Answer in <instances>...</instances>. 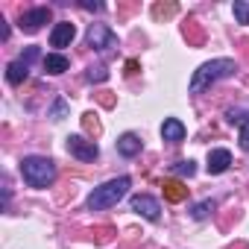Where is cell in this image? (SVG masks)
<instances>
[{"label": "cell", "mask_w": 249, "mask_h": 249, "mask_svg": "<svg viewBox=\"0 0 249 249\" xmlns=\"http://www.w3.org/2000/svg\"><path fill=\"white\" fill-rule=\"evenodd\" d=\"M135 71H138V62H135V59H129V62H126V73H135Z\"/></svg>", "instance_id": "26"}, {"label": "cell", "mask_w": 249, "mask_h": 249, "mask_svg": "<svg viewBox=\"0 0 249 249\" xmlns=\"http://www.w3.org/2000/svg\"><path fill=\"white\" fill-rule=\"evenodd\" d=\"M85 41H88V47H94L97 53H106V50L117 47V36H114L106 24H91V27H88Z\"/></svg>", "instance_id": "4"}, {"label": "cell", "mask_w": 249, "mask_h": 249, "mask_svg": "<svg viewBox=\"0 0 249 249\" xmlns=\"http://www.w3.org/2000/svg\"><path fill=\"white\" fill-rule=\"evenodd\" d=\"M85 76H88V82H106V79H108V71H106L103 65H97V68H88Z\"/></svg>", "instance_id": "21"}, {"label": "cell", "mask_w": 249, "mask_h": 249, "mask_svg": "<svg viewBox=\"0 0 249 249\" xmlns=\"http://www.w3.org/2000/svg\"><path fill=\"white\" fill-rule=\"evenodd\" d=\"M73 38H76V27H73L71 21H59V24L53 27V33H50V47H56V50L71 47Z\"/></svg>", "instance_id": "7"}, {"label": "cell", "mask_w": 249, "mask_h": 249, "mask_svg": "<svg viewBox=\"0 0 249 249\" xmlns=\"http://www.w3.org/2000/svg\"><path fill=\"white\" fill-rule=\"evenodd\" d=\"M176 12H179L176 3H156V6H153V18H159V21H161V18H173Z\"/></svg>", "instance_id": "17"}, {"label": "cell", "mask_w": 249, "mask_h": 249, "mask_svg": "<svg viewBox=\"0 0 249 249\" xmlns=\"http://www.w3.org/2000/svg\"><path fill=\"white\" fill-rule=\"evenodd\" d=\"M82 129H85L88 135H100V132H103V126H100V120H97L94 111H85V114H82Z\"/></svg>", "instance_id": "15"}, {"label": "cell", "mask_w": 249, "mask_h": 249, "mask_svg": "<svg viewBox=\"0 0 249 249\" xmlns=\"http://www.w3.org/2000/svg\"><path fill=\"white\" fill-rule=\"evenodd\" d=\"M65 111H68V103H65V97H59V100L53 103V108H50V117H53V120H62Z\"/></svg>", "instance_id": "22"}, {"label": "cell", "mask_w": 249, "mask_h": 249, "mask_svg": "<svg viewBox=\"0 0 249 249\" xmlns=\"http://www.w3.org/2000/svg\"><path fill=\"white\" fill-rule=\"evenodd\" d=\"M50 21V9L47 6H38V9H30V12H24L21 15V30H27V33H36L41 24H47Z\"/></svg>", "instance_id": "8"}, {"label": "cell", "mask_w": 249, "mask_h": 249, "mask_svg": "<svg viewBox=\"0 0 249 249\" xmlns=\"http://www.w3.org/2000/svg\"><path fill=\"white\" fill-rule=\"evenodd\" d=\"M100 103H103V106H114V97H111V94H100Z\"/></svg>", "instance_id": "25"}, {"label": "cell", "mask_w": 249, "mask_h": 249, "mask_svg": "<svg viewBox=\"0 0 249 249\" xmlns=\"http://www.w3.org/2000/svg\"><path fill=\"white\" fill-rule=\"evenodd\" d=\"M129 188H132V179H129V176L108 179L106 185L94 188V194L88 196V208H91V211H106V208L117 205L123 196H126V194H129Z\"/></svg>", "instance_id": "1"}, {"label": "cell", "mask_w": 249, "mask_h": 249, "mask_svg": "<svg viewBox=\"0 0 249 249\" xmlns=\"http://www.w3.org/2000/svg\"><path fill=\"white\" fill-rule=\"evenodd\" d=\"M41 65H44L47 73H65V71L71 68V59L62 56V53H47V56L41 59Z\"/></svg>", "instance_id": "12"}, {"label": "cell", "mask_w": 249, "mask_h": 249, "mask_svg": "<svg viewBox=\"0 0 249 249\" xmlns=\"http://www.w3.org/2000/svg\"><path fill=\"white\" fill-rule=\"evenodd\" d=\"M240 147H243V150H249V120L240 126Z\"/></svg>", "instance_id": "24"}, {"label": "cell", "mask_w": 249, "mask_h": 249, "mask_svg": "<svg viewBox=\"0 0 249 249\" xmlns=\"http://www.w3.org/2000/svg\"><path fill=\"white\" fill-rule=\"evenodd\" d=\"M141 150H144V144H141V138L135 132H126V135L117 138V153L123 159H135V156H141Z\"/></svg>", "instance_id": "9"}, {"label": "cell", "mask_w": 249, "mask_h": 249, "mask_svg": "<svg viewBox=\"0 0 249 249\" xmlns=\"http://www.w3.org/2000/svg\"><path fill=\"white\" fill-rule=\"evenodd\" d=\"M226 117H229V123H237V126H243V123L249 120V114H246V111H234V108H231Z\"/></svg>", "instance_id": "23"}, {"label": "cell", "mask_w": 249, "mask_h": 249, "mask_svg": "<svg viewBox=\"0 0 249 249\" xmlns=\"http://www.w3.org/2000/svg\"><path fill=\"white\" fill-rule=\"evenodd\" d=\"M27 76H30V65H27V62H21V59H18V62H12V65L6 68V79H9L12 85H21Z\"/></svg>", "instance_id": "14"}, {"label": "cell", "mask_w": 249, "mask_h": 249, "mask_svg": "<svg viewBox=\"0 0 249 249\" xmlns=\"http://www.w3.org/2000/svg\"><path fill=\"white\" fill-rule=\"evenodd\" d=\"M182 33H185V38H188V41H194V44H202V30H199V24H196L194 18H191V21H185Z\"/></svg>", "instance_id": "16"}, {"label": "cell", "mask_w": 249, "mask_h": 249, "mask_svg": "<svg viewBox=\"0 0 249 249\" xmlns=\"http://www.w3.org/2000/svg\"><path fill=\"white\" fill-rule=\"evenodd\" d=\"M237 65L231 59H211L205 65H199V71H194V79H191V94H199L205 91L208 85H214L217 79H226V76H234Z\"/></svg>", "instance_id": "3"}, {"label": "cell", "mask_w": 249, "mask_h": 249, "mask_svg": "<svg viewBox=\"0 0 249 249\" xmlns=\"http://www.w3.org/2000/svg\"><path fill=\"white\" fill-rule=\"evenodd\" d=\"M173 173H176V176H188V179H191V176L196 173V164H194L191 159H188V161H179V164H173Z\"/></svg>", "instance_id": "20"}, {"label": "cell", "mask_w": 249, "mask_h": 249, "mask_svg": "<svg viewBox=\"0 0 249 249\" xmlns=\"http://www.w3.org/2000/svg\"><path fill=\"white\" fill-rule=\"evenodd\" d=\"M208 173L211 176H220V173H226L229 167H231V153L229 150H211L208 153Z\"/></svg>", "instance_id": "10"}, {"label": "cell", "mask_w": 249, "mask_h": 249, "mask_svg": "<svg viewBox=\"0 0 249 249\" xmlns=\"http://www.w3.org/2000/svg\"><path fill=\"white\" fill-rule=\"evenodd\" d=\"M234 18H237V24H249V3L246 0H234Z\"/></svg>", "instance_id": "19"}, {"label": "cell", "mask_w": 249, "mask_h": 249, "mask_svg": "<svg viewBox=\"0 0 249 249\" xmlns=\"http://www.w3.org/2000/svg\"><path fill=\"white\" fill-rule=\"evenodd\" d=\"M21 176L30 188H50L56 182V161L44 156H27L21 161Z\"/></svg>", "instance_id": "2"}, {"label": "cell", "mask_w": 249, "mask_h": 249, "mask_svg": "<svg viewBox=\"0 0 249 249\" xmlns=\"http://www.w3.org/2000/svg\"><path fill=\"white\" fill-rule=\"evenodd\" d=\"M185 196H188V188H185L179 179H167V182H164V199H167V202H182Z\"/></svg>", "instance_id": "13"}, {"label": "cell", "mask_w": 249, "mask_h": 249, "mask_svg": "<svg viewBox=\"0 0 249 249\" xmlns=\"http://www.w3.org/2000/svg\"><path fill=\"white\" fill-rule=\"evenodd\" d=\"M68 153H71L73 159H79V161H94V159L100 156V147H97L94 141H85L82 135H71V138H68Z\"/></svg>", "instance_id": "5"}, {"label": "cell", "mask_w": 249, "mask_h": 249, "mask_svg": "<svg viewBox=\"0 0 249 249\" xmlns=\"http://www.w3.org/2000/svg\"><path fill=\"white\" fill-rule=\"evenodd\" d=\"M132 211L141 214V217H147L150 223H156V220L161 217V205H159V199H153V196H147V194L132 196Z\"/></svg>", "instance_id": "6"}, {"label": "cell", "mask_w": 249, "mask_h": 249, "mask_svg": "<svg viewBox=\"0 0 249 249\" xmlns=\"http://www.w3.org/2000/svg\"><path fill=\"white\" fill-rule=\"evenodd\" d=\"M214 208H217V202H214V199H205V202H199V205H194V211H191V217H194V220H205V217H208V214H211Z\"/></svg>", "instance_id": "18"}, {"label": "cell", "mask_w": 249, "mask_h": 249, "mask_svg": "<svg viewBox=\"0 0 249 249\" xmlns=\"http://www.w3.org/2000/svg\"><path fill=\"white\" fill-rule=\"evenodd\" d=\"M161 138H164V141H170V144L185 141V123H182V120H176V117H167V120L161 123Z\"/></svg>", "instance_id": "11"}]
</instances>
